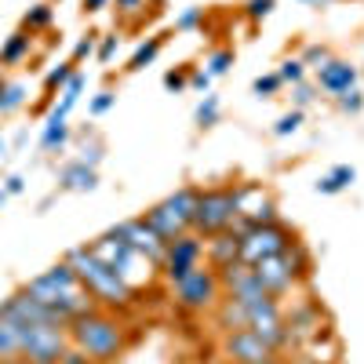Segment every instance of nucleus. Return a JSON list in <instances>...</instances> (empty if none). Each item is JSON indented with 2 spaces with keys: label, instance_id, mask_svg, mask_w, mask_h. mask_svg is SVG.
I'll return each mask as SVG.
<instances>
[{
  "label": "nucleus",
  "instance_id": "obj_31",
  "mask_svg": "<svg viewBox=\"0 0 364 364\" xmlns=\"http://www.w3.org/2000/svg\"><path fill=\"white\" fill-rule=\"evenodd\" d=\"M277 77H281L284 84H299V80H306V66H302V58H284L281 70H277Z\"/></svg>",
  "mask_w": 364,
  "mask_h": 364
},
{
  "label": "nucleus",
  "instance_id": "obj_1",
  "mask_svg": "<svg viewBox=\"0 0 364 364\" xmlns=\"http://www.w3.org/2000/svg\"><path fill=\"white\" fill-rule=\"evenodd\" d=\"M66 262L73 266V273L87 288V295L95 299V306H102V310H132L139 302V288H132L117 269H109L87 245L66 252Z\"/></svg>",
  "mask_w": 364,
  "mask_h": 364
},
{
  "label": "nucleus",
  "instance_id": "obj_41",
  "mask_svg": "<svg viewBox=\"0 0 364 364\" xmlns=\"http://www.w3.org/2000/svg\"><path fill=\"white\" fill-rule=\"evenodd\" d=\"M117 48H120V37H117V33H109V37H102V41H99L95 58H99V63H109V58L117 55Z\"/></svg>",
  "mask_w": 364,
  "mask_h": 364
},
{
  "label": "nucleus",
  "instance_id": "obj_16",
  "mask_svg": "<svg viewBox=\"0 0 364 364\" xmlns=\"http://www.w3.org/2000/svg\"><path fill=\"white\" fill-rule=\"evenodd\" d=\"M317 87L328 91V95H346L350 87H357V66L346 63V58H328V63L317 70Z\"/></svg>",
  "mask_w": 364,
  "mask_h": 364
},
{
  "label": "nucleus",
  "instance_id": "obj_43",
  "mask_svg": "<svg viewBox=\"0 0 364 364\" xmlns=\"http://www.w3.org/2000/svg\"><path fill=\"white\" fill-rule=\"evenodd\" d=\"M211 80H215V77H211L208 70H193V73H190V87H193V91H204V95H208Z\"/></svg>",
  "mask_w": 364,
  "mask_h": 364
},
{
  "label": "nucleus",
  "instance_id": "obj_53",
  "mask_svg": "<svg viewBox=\"0 0 364 364\" xmlns=\"http://www.w3.org/2000/svg\"><path fill=\"white\" fill-rule=\"evenodd\" d=\"M0 364H8V360H0Z\"/></svg>",
  "mask_w": 364,
  "mask_h": 364
},
{
  "label": "nucleus",
  "instance_id": "obj_38",
  "mask_svg": "<svg viewBox=\"0 0 364 364\" xmlns=\"http://www.w3.org/2000/svg\"><path fill=\"white\" fill-rule=\"evenodd\" d=\"M336 102H339V109H343V113H360V109H364V95H360V87H350L346 95H339Z\"/></svg>",
  "mask_w": 364,
  "mask_h": 364
},
{
  "label": "nucleus",
  "instance_id": "obj_3",
  "mask_svg": "<svg viewBox=\"0 0 364 364\" xmlns=\"http://www.w3.org/2000/svg\"><path fill=\"white\" fill-rule=\"evenodd\" d=\"M22 288L33 295V299H41L44 306H51L63 321H73L77 314H84V310L95 306V299L87 295V288L80 284V277L73 273V266H70L66 259L55 262V266L44 269V273H37V277H29Z\"/></svg>",
  "mask_w": 364,
  "mask_h": 364
},
{
  "label": "nucleus",
  "instance_id": "obj_47",
  "mask_svg": "<svg viewBox=\"0 0 364 364\" xmlns=\"http://www.w3.org/2000/svg\"><path fill=\"white\" fill-rule=\"evenodd\" d=\"M80 4H84V11H87V15H95V11L109 8V0H80Z\"/></svg>",
  "mask_w": 364,
  "mask_h": 364
},
{
  "label": "nucleus",
  "instance_id": "obj_42",
  "mask_svg": "<svg viewBox=\"0 0 364 364\" xmlns=\"http://www.w3.org/2000/svg\"><path fill=\"white\" fill-rule=\"evenodd\" d=\"M58 364H95V360H91L84 350H77V346L70 343V346L63 350V357H58Z\"/></svg>",
  "mask_w": 364,
  "mask_h": 364
},
{
  "label": "nucleus",
  "instance_id": "obj_25",
  "mask_svg": "<svg viewBox=\"0 0 364 364\" xmlns=\"http://www.w3.org/2000/svg\"><path fill=\"white\" fill-rule=\"evenodd\" d=\"M70 142V120L66 124H58V120H44V132H41V149L55 154V149H63Z\"/></svg>",
  "mask_w": 364,
  "mask_h": 364
},
{
  "label": "nucleus",
  "instance_id": "obj_4",
  "mask_svg": "<svg viewBox=\"0 0 364 364\" xmlns=\"http://www.w3.org/2000/svg\"><path fill=\"white\" fill-rule=\"evenodd\" d=\"M248 186L237 182V186H211L197 193V208H193V233L197 237H215L223 230H230L240 219V208H245Z\"/></svg>",
  "mask_w": 364,
  "mask_h": 364
},
{
  "label": "nucleus",
  "instance_id": "obj_22",
  "mask_svg": "<svg viewBox=\"0 0 364 364\" xmlns=\"http://www.w3.org/2000/svg\"><path fill=\"white\" fill-rule=\"evenodd\" d=\"M29 44H33V33H26V29L11 33V37L4 41V48H0V66H18L22 58L29 55Z\"/></svg>",
  "mask_w": 364,
  "mask_h": 364
},
{
  "label": "nucleus",
  "instance_id": "obj_27",
  "mask_svg": "<svg viewBox=\"0 0 364 364\" xmlns=\"http://www.w3.org/2000/svg\"><path fill=\"white\" fill-rule=\"evenodd\" d=\"M77 73V63H73V58H70V63H58L48 77H44V91H48V95H55V91H63L66 87V80Z\"/></svg>",
  "mask_w": 364,
  "mask_h": 364
},
{
  "label": "nucleus",
  "instance_id": "obj_37",
  "mask_svg": "<svg viewBox=\"0 0 364 364\" xmlns=\"http://www.w3.org/2000/svg\"><path fill=\"white\" fill-rule=\"evenodd\" d=\"M328 58H331V55H328V48H324V44H310L306 51H302V66H314V70H321V66L328 63Z\"/></svg>",
  "mask_w": 364,
  "mask_h": 364
},
{
  "label": "nucleus",
  "instance_id": "obj_28",
  "mask_svg": "<svg viewBox=\"0 0 364 364\" xmlns=\"http://www.w3.org/2000/svg\"><path fill=\"white\" fill-rule=\"evenodd\" d=\"M193 120H197V128H211L219 120V95H208L200 99V106H197V113H193Z\"/></svg>",
  "mask_w": 364,
  "mask_h": 364
},
{
  "label": "nucleus",
  "instance_id": "obj_35",
  "mask_svg": "<svg viewBox=\"0 0 364 364\" xmlns=\"http://www.w3.org/2000/svg\"><path fill=\"white\" fill-rule=\"evenodd\" d=\"M273 8H277V0H248V4H245V18L262 22V18L273 15Z\"/></svg>",
  "mask_w": 364,
  "mask_h": 364
},
{
  "label": "nucleus",
  "instance_id": "obj_50",
  "mask_svg": "<svg viewBox=\"0 0 364 364\" xmlns=\"http://www.w3.org/2000/svg\"><path fill=\"white\" fill-rule=\"evenodd\" d=\"M8 154V146H4V139H0V157H4Z\"/></svg>",
  "mask_w": 364,
  "mask_h": 364
},
{
  "label": "nucleus",
  "instance_id": "obj_29",
  "mask_svg": "<svg viewBox=\"0 0 364 364\" xmlns=\"http://www.w3.org/2000/svg\"><path fill=\"white\" fill-rule=\"evenodd\" d=\"M233 58H237V55H233V48H219V51H215V55H211L208 63H204V70H208L211 77H223V73H230Z\"/></svg>",
  "mask_w": 364,
  "mask_h": 364
},
{
  "label": "nucleus",
  "instance_id": "obj_33",
  "mask_svg": "<svg viewBox=\"0 0 364 364\" xmlns=\"http://www.w3.org/2000/svg\"><path fill=\"white\" fill-rule=\"evenodd\" d=\"M299 124H302V109H291V113H284L277 124H273V135H277V139H288V135L299 132Z\"/></svg>",
  "mask_w": 364,
  "mask_h": 364
},
{
  "label": "nucleus",
  "instance_id": "obj_46",
  "mask_svg": "<svg viewBox=\"0 0 364 364\" xmlns=\"http://www.w3.org/2000/svg\"><path fill=\"white\" fill-rule=\"evenodd\" d=\"M26 190V178L22 175H8V182H4V193L11 197V193H22Z\"/></svg>",
  "mask_w": 364,
  "mask_h": 364
},
{
  "label": "nucleus",
  "instance_id": "obj_14",
  "mask_svg": "<svg viewBox=\"0 0 364 364\" xmlns=\"http://www.w3.org/2000/svg\"><path fill=\"white\" fill-rule=\"evenodd\" d=\"M219 281H223V295H230L237 302H255V299L269 295L262 288V281L255 277V269L245 262H230L226 269H219Z\"/></svg>",
  "mask_w": 364,
  "mask_h": 364
},
{
  "label": "nucleus",
  "instance_id": "obj_23",
  "mask_svg": "<svg viewBox=\"0 0 364 364\" xmlns=\"http://www.w3.org/2000/svg\"><path fill=\"white\" fill-rule=\"evenodd\" d=\"M26 99H29V87L22 80H0V117L22 109Z\"/></svg>",
  "mask_w": 364,
  "mask_h": 364
},
{
  "label": "nucleus",
  "instance_id": "obj_2",
  "mask_svg": "<svg viewBox=\"0 0 364 364\" xmlns=\"http://www.w3.org/2000/svg\"><path fill=\"white\" fill-rule=\"evenodd\" d=\"M66 328H70V343L77 350H84L95 364H113L128 346L124 324H120L109 310H102V306H91V310L77 314Z\"/></svg>",
  "mask_w": 364,
  "mask_h": 364
},
{
  "label": "nucleus",
  "instance_id": "obj_39",
  "mask_svg": "<svg viewBox=\"0 0 364 364\" xmlns=\"http://www.w3.org/2000/svg\"><path fill=\"white\" fill-rule=\"evenodd\" d=\"M95 48H99V44H95V33H87V37H80V41L73 44V63L80 66L84 58H91V55H95Z\"/></svg>",
  "mask_w": 364,
  "mask_h": 364
},
{
  "label": "nucleus",
  "instance_id": "obj_19",
  "mask_svg": "<svg viewBox=\"0 0 364 364\" xmlns=\"http://www.w3.org/2000/svg\"><path fill=\"white\" fill-rule=\"evenodd\" d=\"M22 336H26V324L0 314V360L18 364V357H22Z\"/></svg>",
  "mask_w": 364,
  "mask_h": 364
},
{
  "label": "nucleus",
  "instance_id": "obj_44",
  "mask_svg": "<svg viewBox=\"0 0 364 364\" xmlns=\"http://www.w3.org/2000/svg\"><path fill=\"white\" fill-rule=\"evenodd\" d=\"M146 8V0H117V11L120 15H135V11H142Z\"/></svg>",
  "mask_w": 364,
  "mask_h": 364
},
{
  "label": "nucleus",
  "instance_id": "obj_36",
  "mask_svg": "<svg viewBox=\"0 0 364 364\" xmlns=\"http://www.w3.org/2000/svg\"><path fill=\"white\" fill-rule=\"evenodd\" d=\"M164 87L171 91V95L186 91V87H190V70H168V73H164Z\"/></svg>",
  "mask_w": 364,
  "mask_h": 364
},
{
  "label": "nucleus",
  "instance_id": "obj_48",
  "mask_svg": "<svg viewBox=\"0 0 364 364\" xmlns=\"http://www.w3.org/2000/svg\"><path fill=\"white\" fill-rule=\"evenodd\" d=\"M302 8H331V4H339V0H299Z\"/></svg>",
  "mask_w": 364,
  "mask_h": 364
},
{
  "label": "nucleus",
  "instance_id": "obj_8",
  "mask_svg": "<svg viewBox=\"0 0 364 364\" xmlns=\"http://www.w3.org/2000/svg\"><path fill=\"white\" fill-rule=\"evenodd\" d=\"M175 288V302L182 310H215V302L223 299V281H219V269H211V266H193L186 277H182Z\"/></svg>",
  "mask_w": 364,
  "mask_h": 364
},
{
  "label": "nucleus",
  "instance_id": "obj_11",
  "mask_svg": "<svg viewBox=\"0 0 364 364\" xmlns=\"http://www.w3.org/2000/svg\"><path fill=\"white\" fill-rule=\"evenodd\" d=\"M200 259H204V237H197V233L190 230V233L168 240L164 259H161V269H164V277H168L171 284H178L193 266H200Z\"/></svg>",
  "mask_w": 364,
  "mask_h": 364
},
{
  "label": "nucleus",
  "instance_id": "obj_21",
  "mask_svg": "<svg viewBox=\"0 0 364 364\" xmlns=\"http://www.w3.org/2000/svg\"><path fill=\"white\" fill-rule=\"evenodd\" d=\"M353 182H357V168H353V164H336L328 175H321V178H317V193H324V197H336V193L350 190Z\"/></svg>",
  "mask_w": 364,
  "mask_h": 364
},
{
  "label": "nucleus",
  "instance_id": "obj_7",
  "mask_svg": "<svg viewBox=\"0 0 364 364\" xmlns=\"http://www.w3.org/2000/svg\"><path fill=\"white\" fill-rule=\"evenodd\" d=\"M91 252H95L109 269H117L120 273V277H124L132 288H142V277H139V273L135 269H142V273H149V277H154V269H157V262H149L142 252H135L132 245H128V240H120L117 233H102L99 240H91V245H87Z\"/></svg>",
  "mask_w": 364,
  "mask_h": 364
},
{
  "label": "nucleus",
  "instance_id": "obj_40",
  "mask_svg": "<svg viewBox=\"0 0 364 364\" xmlns=\"http://www.w3.org/2000/svg\"><path fill=\"white\" fill-rule=\"evenodd\" d=\"M291 99H295V109H306V106L314 102V87H310L306 80L291 84Z\"/></svg>",
  "mask_w": 364,
  "mask_h": 364
},
{
  "label": "nucleus",
  "instance_id": "obj_15",
  "mask_svg": "<svg viewBox=\"0 0 364 364\" xmlns=\"http://www.w3.org/2000/svg\"><path fill=\"white\" fill-rule=\"evenodd\" d=\"M109 233H117L120 240H128V245H132L135 252H142L149 262H157V266H161L168 240H161L154 230H149V226H146V219H124V223H117Z\"/></svg>",
  "mask_w": 364,
  "mask_h": 364
},
{
  "label": "nucleus",
  "instance_id": "obj_32",
  "mask_svg": "<svg viewBox=\"0 0 364 364\" xmlns=\"http://www.w3.org/2000/svg\"><path fill=\"white\" fill-rule=\"evenodd\" d=\"M113 106H117V91H109V87H102V91H99V95H95V99H91V102H87V113H91V117H102V113H109Z\"/></svg>",
  "mask_w": 364,
  "mask_h": 364
},
{
  "label": "nucleus",
  "instance_id": "obj_24",
  "mask_svg": "<svg viewBox=\"0 0 364 364\" xmlns=\"http://www.w3.org/2000/svg\"><path fill=\"white\" fill-rule=\"evenodd\" d=\"M161 48H164V37H149V41H142L139 48H135V55L128 58V73H139V70H146L149 63H154V58L161 55Z\"/></svg>",
  "mask_w": 364,
  "mask_h": 364
},
{
  "label": "nucleus",
  "instance_id": "obj_52",
  "mask_svg": "<svg viewBox=\"0 0 364 364\" xmlns=\"http://www.w3.org/2000/svg\"><path fill=\"white\" fill-rule=\"evenodd\" d=\"M0 80H4V66H0Z\"/></svg>",
  "mask_w": 364,
  "mask_h": 364
},
{
  "label": "nucleus",
  "instance_id": "obj_6",
  "mask_svg": "<svg viewBox=\"0 0 364 364\" xmlns=\"http://www.w3.org/2000/svg\"><path fill=\"white\" fill-rule=\"evenodd\" d=\"M252 269H255V277L262 281V288H266L273 299H281L284 291L295 288L299 277H306V273H310V255H306V248L295 240L288 252L269 255V259H259Z\"/></svg>",
  "mask_w": 364,
  "mask_h": 364
},
{
  "label": "nucleus",
  "instance_id": "obj_51",
  "mask_svg": "<svg viewBox=\"0 0 364 364\" xmlns=\"http://www.w3.org/2000/svg\"><path fill=\"white\" fill-rule=\"evenodd\" d=\"M273 364H299V360H273Z\"/></svg>",
  "mask_w": 364,
  "mask_h": 364
},
{
  "label": "nucleus",
  "instance_id": "obj_12",
  "mask_svg": "<svg viewBox=\"0 0 364 364\" xmlns=\"http://www.w3.org/2000/svg\"><path fill=\"white\" fill-rule=\"evenodd\" d=\"M226 353L233 364H273L277 360V350L262 343L252 328H233L226 336Z\"/></svg>",
  "mask_w": 364,
  "mask_h": 364
},
{
  "label": "nucleus",
  "instance_id": "obj_34",
  "mask_svg": "<svg viewBox=\"0 0 364 364\" xmlns=\"http://www.w3.org/2000/svg\"><path fill=\"white\" fill-rule=\"evenodd\" d=\"M200 22H204V8H186L175 18V29H178V33H193Z\"/></svg>",
  "mask_w": 364,
  "mask_h": 364
},
{
  "label": "nucleus",
  "instance_id": "obj_13",
  "mask_svg": "<svg viewBox=\"0 0 364 364\" xmlns=\"http://www.w3.org/2000/svg\"><path fill=\"white\" fill-rule=\"evenodd\" d=\"M0 314L15 317V321H22V324H70V321L58 317L51 306H44L41 299H33L26 288H18L15 295H8L4 302H0Z\"/></svg>",
  "mask_w": 364,
  "mask_h": 364
},
{
  "label": "nucleus",
  "instance_id": "obj_30",
  "mask_svg": "<svg viewBox=\"0 0 364 364\" xmlns=\"http://www.w3.org/2000/svg\"><path fill=\"white\" fill-rule=\"evenodd\" d=\"M281 87H284V80H281L277 73H262V77H255V80H252V91H255L259 99H273Z\"/></svg>",
  "mask_w": 364,
  "mask_h": 364
},
{
  "label": "nucleus",
  "instance_id": "obj_10",
  "mask_svg": "<svg viewBox=\"0 0 364 364\" xmlns=\"http://www.w3.org/2000/svg\"><path fill=\"white\" fill-rule=\"evenodd\" d=\"M66 346H70L66 324H26L18 364H58Z\"/></svg>",
  "mask_w": 364,
  "mask_h": 364
},
{
  "label": "nucleus",
  "instance_id": "obj_20",
  "mask_svg": "<svg viewBox=\"0 0 364 364\" xmlns=\"http://www.w3.org/2000/svg\"><path fill=\"white\" fill-rule=\"evenodd\" d=\"M84 73H73L70 80H66V87L58 91V102L51 106V113H48V120H58V124H66L70 120V113H73V106H77V99H80V91H84Z\"/></svg>",
  "mask_w": 364,
  "mask_h": 364
},
{
  "label": "nucleus",
  "instance_id": "obj_49",
  "mask_svg": "<svg viewBox=\"0 0 364 364\" xmlns=\"http://www.w3.org/2000/svg\"><path fill=\"white\" fill-rule=\"evenodd\" d=\"M4 200H8V193H4V186H0V208H4Z\"/></svg>",
  "mask_w": 364,
  "mask_h": 364
},
{
  "label": "nucleus",
  "instance_id": "obj_26",
  "mask_svg": "<svg viewBox=\"0 0 364 364\" xmlns=\"http://www.w3.org/2000/svg\"><path fill=\"white\" fill-rule=\"evenodd\" d=\"M51 18H55V8L51 4H33V8L22 15V29H26V33H37V29H48L51 26Z\"/></svg>",
  "mask_w": 364,
  "mask_h": 364
},
{
  "label": "nucleus",
  "instance_id": "obj_9",
  "mask_svg": "<svg viewBox=\"0 0 364 364\" xmlns=\"http://www.w3.org/2000/svg\"><path fill=\"white\" fill-rule=\"evenodd\" d=\"M295 245V233L281 223H266V226H248L240 233V252H237V262L245 266H255L259 259H269V255H281Z\"/></svg>",
  "mask_w": 364,
  "mask_h": 364
},
{
  "label": "nucleus",
  "instance_id": "obj_45",
  "mask_svg": "<svg viewBox=\"0 0 364 364\" xmlns=\"http://www.w3.org/2000/svg\"><path fill=\"white\" fill-rule=\"evenodd\" d=\"M84 164H91V168H99V161H102V149L99 146H84V157H80Z\"/></svg>",
  "mask_w": 364,
  "mask_h": 364
},
{
  "label": "nucleus",
  "instance_id": "obj_5",
  "mask_svg": "<svg viewBox=\"0 0 364 364\" xmlns=\"http://www.w3.org/2000/svg\"><path fill=\"white\" fill-rule=\"evenodd\" d=\"M197 186H182L175 190L171 197H164L161 204H154L146 211V226L154 230L161 240H175L182 233H190L193 230V208H197Z\"/></svg>",
  "mask_w": 364,
  "mask_h": 364
},
{
  "label": "nucleus",
  "instance_id": "obj_17",
  "mask_svg": "<svg viewBox=\"0 0 364 364\" xmlns=\"http://www.w3.org/2000/svg\"><path fill=\"white\" fill-rule=\"evenodd\" d=\"M237 252H240V237L233 230H223L204 240V259L211 269H226L230 262H237Z\"/></svg>",
  "mask_w": 364,
  "mask_h": 364
},
{
  "label": "nucleus",
  "instance_id": "obj_18",
  "mask_svg": "<svg viewBox=\"0 0 364 364\" xmlns=\"http://www.w3.org/2000/svg\"><path fill=\"white\" fill-rule=\"evenodd\" d=\"M99 186V171L84 164L80 157L63 164V171H58V190H66V193H91Z\"/></svg>",
  "mask_w": 364,
  "mask_h": 364
}]
</instances>
